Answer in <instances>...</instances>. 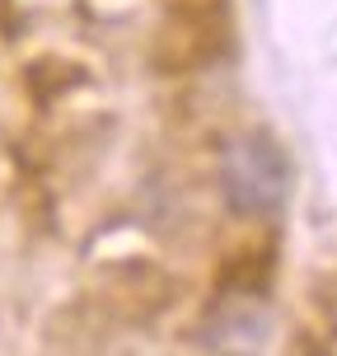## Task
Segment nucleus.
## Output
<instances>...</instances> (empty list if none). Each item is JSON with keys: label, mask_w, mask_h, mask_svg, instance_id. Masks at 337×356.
<instances>
[{"label": "nucleus", "mask_w": 337, "mask_h": 356, "mask_svg": "<svg viewBox=\"0 0 337 356\" xmlns=\"http://www.w3.org/2000/svg\"><path fill=\"white\" fill-rule=\"evenodd\" d=\"M220 197L234 216H277L290 197V155L272 131H244L220 150Z\"/></svg>", "instance_id": "nucleus-1"}]
</instances>
